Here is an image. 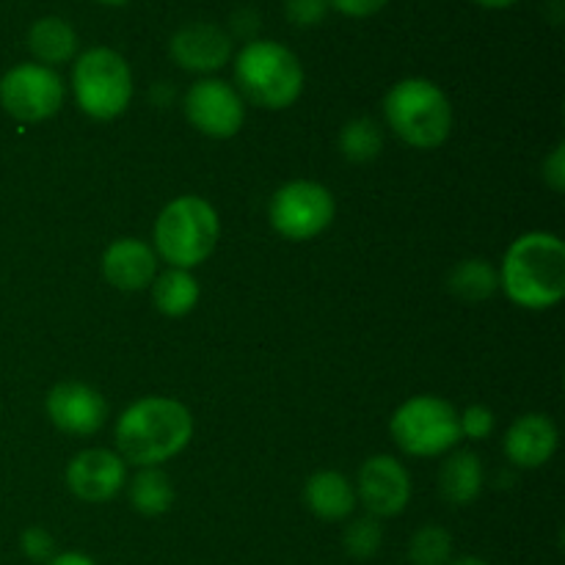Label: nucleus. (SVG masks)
Returning a JSON list of instances; mask_svg holds the SVG:
<instances>
[{
	"instance_id": "1",
	"label": "nucleus",
	"mask_w": 565,
	"mask_h": 565,
	"mask_svg": "<svg viewBox=\"0 0 565 565\" xmlns=\"http://www.w3.org/2000/svg\"><path fill=\"white\" fill-rule=\"evenodd\" d=\"M193 414L185 403L174 397L149 395L130 403L116 417L114 441L116 452L138 469L163 467L180 456L193 439Z\"/></svg>"
},
{
	"instance_id": "2",
	"label": "nucleus",
	"mask_w": 565,
	"mask_h": 565,
	"mask_svg": "<svg viewBox=\"0 0 565 565\" xmlns=\"http://www.w3.org/2000/svg\"><path fill=\"white\" fill-rule=\"evenodd\" d=\"M500 290L530 312H546L565 296V243L555 232H524L500 263Z\"/></svg>"
},
{
	"instance_id": "3",
	"label": "nucleus",
	"mask_w": 565,
	"mask_h": 565,
	"mask_svg": "<svg viewBox=\"0 0 565 565\" xmlns=\"http://www.w3.org/2000/svg\"><path fill=\"white\" fill-rule=\"evenodd\" d=\"M235 83L243 99L265 110H285L303 94V64L287 44L248 39L235 55Z\"/></svg>"
},
{
	"instance_id": "4",
	"label": "nucleus",
	"mask_w": 565,
	"mask_h": 565,
	"mask_svg": "<svg viewBox=\"0 0 565 565\" xmlns=\"http://www.w3.org/2000/svg\"><path fill=\"white\" fill-rule=\"evenodd\" d=\"M221 237L218 210L196 193H185L166 204L154 218L152 243L158 259L169 268L193 270L213 257Z\"/></svg>"
},
{
	"instance_id": "5",
	"label": "nucleus",
	"mask_w": 565,
	"mask_h": 565,
	"mask_svg": "<svg viewBox=\"0 0 565 565\" xmlns=\"http://www.w3.org/2000/svg\"><path fill=\"white\" fill-rule=\"evenodd\" d=\"M384 119L403 143L423 152L441 147L456 125L450 97L428 77L397 81L384 97Z\"/></svg>"
},
{
	"instance_id": "6",
	"label": "nucleus",
	"mask_w": 565,
	"mask_h": 565,
	"mask_svg": "<svg viewBox=\"0 0 565 565\" xmlns=\"http://www.w3.org/2000/svg\"><path fill=\"white\" fill-rule=\"evenodd\" d=\"M72 97L77 108L97 121L119 119L132 103V70L114 47H88L72 61Z\"/></svg>"
},
{
	"instance_id": "7",
	"label": "nucleus",
	"mask_w": 565,
	"mask_h": 565,
	"mask_svg": "<svg viewBox=\"0 0 565 565\" xmlns=\"http://www.w3.org/2000/svg\"><path fill=\"white\" fill-rule=\"evenodd\" d=\"M395 445L412 458H439L461 441L458 408L447 397L414 395L403 401L390 417Z\"/></svg>"
},
{
	"instance_id": "8",
	"label": "nucleus",
	"mask_w": 565,
	"mask_h": 565,
	"mask_svg": "<svg viewBox=\"0 0 565 565\" xmlns=\"http://www.w3.org/2000/svg\"><path fill=\"white\" fill-rule=\"evenodd\" d=\"M334 193L315 180H290L270 196L268 221L276 235L292 243H307L334 224Z\"/></svg>"
},
{
	"instance_id": "9",
	"label": "nucleus",
	"mask_w": 565,
	"mask_h": 565,
	"mask_svg": "<svg viewBox=\"0 0 565 565\" xmlns=\"http://www.w3.org/2000/svg\"><path fill=\"white\" fill-rule=\"evenodd\" d=\"M66 83L58 70L25 61L17 64L0 77V105L11 119L22 125H39L47 121L64 108Z\"/></svg>"
},
{
	"instance_id": "10",
	"label": "nucleus",
	"mask_w": 565,
	"mask_h": 565,
	"mask_svg": "<svg viewBox=\"0 0 565 565\" xmlns=\"http://www.w3.org/2000/svg\"><path fill=\"white\" fill-rule=\"evenodd\" d=\"M182 110H185V119L213 141L235 138L246 121V99L232 83L213 75L191 83L182 97Z\"/></svg>"
},
{
	"instance_id": "11",
	"label": "nucleus",
	"mask_w": 565,
	"mask_h": 565,
	"mask_svg": "<svg viewBox=\"0 0 565 565\" xmlns=\"http://www.w3.org/2000/svg\"><path fill=\"white\" fill-rule=\"evenodd\" d=\"M353 489H356V502L364 508V513L381 519V522L401 516L414 494L408 467L397 461L395 456H386V452L370 456L359 467Z\"/></svg>"
},
{
	"instance_id": "12",
	"label": "nucleus",
	"mask_w": 565,
	"mask_h": 565,
	"mask_svg": "<svg viewBox=\"0 0 565 565\" xmlns=\"http://www.w3.org/2000/svg\"><path fill=\"white\" fill-rule=\"evenodd\" d=\"M127 486V463L116 450L88 447L66 463V489L86 505L116 500Z\"/></svg>"
},
{
	"instance_id": "13",
	"label": "nucleus",
	"mask_w": 565,
	"mask_h": 565,
	"mask_svg": "<svg viewBox=\"0 0 565 565\" xmlns=\"http://www.w3.org/2000/svg\"><path fill=\"white\" fill-rule=\"evenodd\" d=\"M169 53L180 70L210 77L230 64L235 55V42L232 33L215 22H188L171 36Z\"/></svg>"
},
{
	"instance_id": "14",
	"label": "nucleus",
	"mask_w": 565,
	"mask_h": 565,
	"mask_svg": "<svg viewBox=\"0 0 565 565\" xmlns=\"http://www.w3.org/2000/svg\"><path fill=\"white\" fill-rule=\"evenodd\" d=\"M50 423L72 436H94L108 419V403L103 392L86 381H61L44 401Z\"/></svg>"
},
{
	"instance_id": "15",
	"label": "nucleus",
	"mask_w": 565,
	"mask_h": 565,
	"mask_svg": "<svg viewBox=\"0 0 565 565\" xmlns=\"http://www.w3.org/2000/svg\"><path fill=\"white\" fill-rule=\"evenodd\" d=\"M158 254L141 237H116L99 259L105 281L119 292H141L158 276Z\"/></svg>"
},
{
	"instance_id": "16",
	"label": "nucleus",
	"mask_w": 565,
	"mask_h": 565,
	"mask_svg": "<svg viewBox=\"0 0 565 565\" xmlns=\"http://www.w3.org/2000/svg\"><path fill=\"white\" fill-rule=\"evenodd\" d=\"M561 445V434L550 414L530 412L522 414L505 430V456L513 467L519 469H541L552 461Z\"/></svg>"
},
{
	"instance_id": "17",
	"label": "nucleus",
	"mask_w": 565,
	"mask_h": 565,
	"mask_svg": "<svg viewBox=\"0 0 565 565\" xmlns=\"http://www.w3.org/2000/svg\"><path fill=\"white\" fill-rule=\"evenodd\" d=\"M303 502L320 522H345L359 508L353 480L337 469H318L309 475L303 483Z\"/></svg>"
},
{
	"instance_id": "18",
	"label": "nucleus",
	"mask_w": 565,
	"mask_h": 565,
	"mask_svg": "<svg viewBox=\"0 0 565 565\" xmlns=\"http://www.w3.org/2000/svg\"><path fill=\"white\" fill-rule=\"evenodd\" d=\"M486 467L478 452L450 450L439 469V491L447 505L467 508L483 494Z\"/></svg>"
},
{
	"instance_id": "19",
	"label": "nucleus",
	"mask_w": 565,
	"mask_h": 565,
	"mask_svg": "<svg viewBox=\"0 0 565 565\" xmlns=\"http://www.w3.org/2000/svg\"><path fill=\"white\" fill-rule=\"evenodd\" d=\"M28 50L36 64L55 70L77 58V31L64 17H42L28 28Z\"/></svg>"
},
{
	"instance_id": "20",
	"label": "nucleus",
	"mask_w": 565,
	"mask_h": 565,
	"mask_svg": "<svg viewBox=\"0 0 565 565\" xmlns=\"http://www.w3.org/2000/svg\"><path fill=\"white\" fill-rule=\"evenodd\" d=\"M152 290V303L160 315L166 318H185L196 309L199 298H202V287L193 270L182 268H166L158 270L154 281L149 285Z\"/></svg>"
},
{
	"instance_id": "21",
	"label": "nucleus",
	"mask_w": 565,
	"mask_h": 565,
	"mask_svg": "<svg viewBox=\"0 0 565 565\" xmlns=\"http://www.w3.org/2000/svg\"><path fill=\"white\" fill-rule=\"evenodd\" d=\"M447 290L467 303L489 301L500 292V270L483 257H467L456 263L447 274Z\"/></svg>"
},
{
	"instance_id": "22",
	"label": "nucleus",
	"mask_w": 565,
	"mask_h": 565,
	"mask_svg": "<svg viewBox=\"0 0 565 565\" xmlns=\"http://www.w3.org/2000/svg\"><path fill=\"white\" fill-rule=\"evenodd\" d=\"M174 483L160 467H147L127 483V500L132 511L147 519H158L174 505Z\"/></svg>"
},
{
	"instance_id": "23",
	"label": "nucleus",
	"mask_w": 565,
	"mask_h": 565,
	"mask_svg": "<svg viewBox=\"0 0 565 565\" xmlns=\"http://www.w3.org/2000/svg\"><path fill=\"white\" fill-rule=\"evenodd\" d=\"M337 149L351 163H373L384 152V127L373 116H356L342 125Z\"/></svg>"
},
{
	"instance_id": "24",
	"label": "nucleus",
	"mask_w": 565,
	"mask_h": 565,
	"mask_svg": "<svg viewBox=\"0 0 565 565\" xmlns=\"http://www.w3.org/2000/svg\"><path fill=\"white\" fill-rule=\"evenodd\" d=\"M384 546V524L375 516H351L342 530V550L353 561H373Z\"/></svg>"
},
{
	"instance_id": "25",
	"label": "nucleus",
	"mask_w": 565,
	"mask_h": 565,
	"mask_svg": "<svg viewBox=\"0 0 565 565\" xmlns=\"http://www.w3.org/2000/svg\"><path fill=\"white\" fill-rule=\"evenodd\" d=\"M452 535L441 524H423L408 539V561L412 565H447L452 561Z\"/></svg>"
},
{
	"instance_id": "26",
	"label": "nucleus",
	"mask_w": 565,
	"mask_h": 565,
	"mask_svg": "<svg viewBox=\"0 0 565 565\" xmlns=\"http://www.w3.org/2000/svg\"><path fill=\"white\" fill-rule=\"evenodd\" d=\"M458 428H461V439L469 441H486L497 428V417L489 406L475 403V406L458 412Z\"/></svg>"
},
{
	"instance_id": "27",
	"label": "nucleus",
	"mask_w": 565,
	"mask_h": 565,
	"mask_svg": "<svg viewBox=\"0 0 565 565\" xmlns=\"http://www.w3.org/2000/svg\"><path fill=\"white\" fill-rule=\"evenodd\" d=\"M20 550L28 561L42 565H47L55 555H58L53 533H50L47 527H39V524H33V527H28L25 533L20 535Z\"/></svg>"
},
{
	"instance_id": "28",
	"label": "nucleus",
	"mask_w": 565,
	"mask_h": 565,
	"mask_svg": "<svg viewBox=\"0 0 565 565\" xmlns=\"http://www.w3.org/2000/svg\"><path fill=\"white\" fill-rule=\"evenodd\" d=\"M329 0H285V14L290 25L315 28L329 14Z\"/></svg>"
},
{
	"instance_id": "29",
	"label": "nucleus",
	"mask_w": 565,
	"mask_h": 565,
	"mask_svg": "<svg viewBox=\"0 0 565 565\" xmlns=\"http://www.w3.org/2000/svg\"><path fill=\"white\" fill-rule=\"evenodd\" d=\"M386 3L390 0H329V9L353 17V20H364V17H375L379 11H384Z\"/></svg>"
},
{
	"instance_id": "30",
	"label": "nucleus",
	"mask_w": 565,
	"mask_h": 565,
	"mask_svg": "<svg viewBox=\"0 0 565 565\" xmlns=\"http://www.w3.org/2000/svg\"><path fill=\"white\" fill-rule=\"evenodd\" d=\"M544 182L552 188L555 193L565 191V143H557L555 149L550 152V158L544 160Z\"/></svg>"
},
{
	"instance_id": "31",
	"label": "nucleus",
	"mask_w": 565,
	"mask_h": 565,
	"mask_svg": "<svg viewBox=\"0 0 565 565\" xmlns=\"http://www.w3.org/2000/svg\"><path fill=\"white\" fill-rule=\"evenodd\" d=\"M257 28H259L257 11L241 9V11H235V14H232V33H235V36H252Z\"/></svg>"
},
{
	"instance_id": "32",
	"label": "nucleus",
	"mask_w": 565,
	"mask_h": 565,
	"mask_svg": "<svg viewBox=\"0 0 565 565\" xmlns=\"http://www.w3.org/2000/svg\"><path fill=\"white\" fill-rule=\"evenodd\" d=\"M47 565H97L88 555L83 552H58Z\"/></svg>"
},
{
	"instance_id": "33",
	"label": "nucleus",
	"mask_w": 565,
	"mask_h": 565,
	"mask_svg": "<svg viewBox=\"0 0 565 565\" xmlns=\"http://www.w3.org/2000/svg\"><path fill=\"white\" fill-rule=\"evenodd\" d=\"M472 3H478L480 9L500 11V9H511V6H516L519 0H472Z\"/></svg>"
},
{
	"instance_id": "34",
	"label": "nucleus",
	"mask_w": 565,
	"mask_h": 565,
	"mask_svg": "<svg viewBox=\"0 0 565 565\" xmlns=\"http://www.w3.org/2000/svg\"><path fill=\"white\" fill-rule=\"evenodd\" d=\"M447 565H491L486 557H478V555H461V557H452Z\"/></svg>"
},
{
	"instance_id": "35",
	"label": "nucleus",
	"mask_w": 565,
	"mask_h": 565,
	"mask_svg": "<svg viewBox=\"0 0 565 565\" xmlns=\"http://www.w3.org/2000/svg\"><path fill=\"white\" fill-rule=\"evenodd\" d=\"M97 3H103V6H125V3H130V0H97Z\"/></svg>"
}]
</instances>
